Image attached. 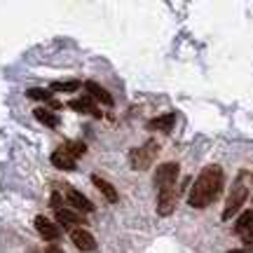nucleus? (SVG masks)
I'll return each instance as SVG.
<instances>
[{
    "label": "nucleus",
    "mask_w": 253,
    "mask_h": 253,
    "mask_svg": "<svg viewBox=\"0 0 253 253\" xmlns=\"http://www.w3.org/2000/svg\"><path fill=\"white\" fill-rule=\"evenodd\" d=\"M220 190H223V169L218 164H209L202 169L199 178L190 190V207L204 209L209 204H213L220 195Z\"/></svg>",
    "instance_id": "f257e3e1"
},
{
    "label": "nucleus",
    "mask_w": 253,
    "mask_h": 253,
    "mask_svg": "<svg viewBox=\"0 0 253 253\" xmlns=\"http://www.w3.org/2000/svg\"><path fill=\"white\" fill-rule=\"evenodd\" d=\"M246 197H249V190H246V185L242 183V178H239V181H235V185H232V190H230V195H227V199H225V209H223V220H230V218H235L237 211L244 207Z\"/></svg>",
    "instance_id": "f03ea898"
},
{
    "label": "nucleus",
    "mask_w": 253,
    "mask_h": 253,
    "mask_svg": "<svg viewBox=\"0 0 253 253\" xmlns=\"http://www.w3.org/2000/svg\"><path fill=\"white\" fill-rule=\"evenodd\" d=\"M157 150H160V145L155 143V141H148L143 148H134L131 153H129V162H131V169L136 171H145L150 164L155 162V157H157Z\"/></svg>",
    "instance_id": "7ed1b4c3"
},
{
    "label": "nucleus",
    "mask_w": 253,
    "mask_h": 253,
    "mask_svg": "<svg viewBox=\"0 0 253 253\" xmlns=\"http://www.w3.org/2000/svg\"><path fill=\"white\" fill-rule=\"evenodd\" d=\"M178 181V164L176 162H164L157 167L155 171V183L160 190H167V188H173Z\"/></svg>",
    "instance_id": "20e7f679"
},
{
    "label": "nucleus",
    "mask_w": 253,
    "mask_h": 253,
    "mask_svg": "<svg viewBox=\"0 0 253 253\" xmlns=\"http://www.w3.org/2000/svg\"><path fill=\"white\" fill-rule=\"evenodd\" d=\"M181 195V190L176 188H167V190H160V199H157V213L160 216H169L173 209H176V199Z\"/></svg>",
    "instance_id": "39448f33"
},
{
    "label": "nucleus",
    "mask_w": 253,
    "mask_h": 253,
    "mask_svg": "<svg viewBox=\"0 0 253 253\" xmlns=\"http://www.w3.org/2000/svg\"><path fill=\"white\" fill-rule=\"evenodd\" d=\"M71 239H73V244L78 246L80 251H94L96 249V239H94V235L91 232H87V230H73V235H71Z\"/></svg>",
    "instance_id": "423d86ee"
},
{
    "label": "nucleus",
    "mask_w": 253,
    "mask_h": 253,
    "mask_svg": "<svg viewBox=\"0 0 253 253\" xmlns=\"http://www.w3.org/2000/svg\"><path fill=\"white\" fill-rule=\"evenodd\" d=\"M36 230L45 237L47 242H54L56 237H59V227H56L54 223H52L49 218H45V216H38L36 218Z\"/></svg>",
    "instance_id": "0eeeda50"
},
{
    "label": "nucleus",
    "mask_w": 253,
    "mask_h": 253,
    "mask_svg": "<svg viewBox=\"0 0 253 253\" xmlns=\"http://www.w3.org/2000/svg\"><path fill=\"white\" fill-rule=\"evenodd\" d=\"M66 199H68V202H71L75 209H80V211H94V204H91L89 199L82 195L80 190L68 188V190H66Z\"/></svg>",
    "instance_id": "6e6552de"
},
{
    "label": "nucleus",
    "mask_w": 253,
    "mask_h": 253,
    "mask_svg": "<svg viewBox=\"0 0 253 253\" xmlns=\"http://www.w3.org/2000/svg\"><path fill=\"white\" fill-rule=\"evenodd\" d=\"M52 164L56 169H61V171H73L75 169V157H71L63 148H59V150L52 153Z\"/></svg>",
    "instance_id": "1a4fd4ad"
},
{
    "label": "nucleus",
    "mask_w": 253,
    "mask_h": 253,
    "mask_svg": "<svg viewBox=\"0 0 253 253\" xmlns=\"http://www.w3.org/2000/svg\"><path fill=\"white\" fill-rule=\"evenodd\" d=\"M91 181H94V185L99 188V192H101V195H103V197H106V199H108V202H113V204H115V202H118V199H120L118 190L113 188V185H110L108 181H103L101 176H91Z\"/></svg>",
    "instance_id": "9d476101"
},
{
    "label": "nucleus",
    "mask_w": 253,
    "mask_h": 253,
    "mask_svg": "<svg viewBox=\"0 0 253 253\" xmlns=\"http://www.w3.org/2000/svg\"><path fill=\"white\" fill-rule=\"evenodd\" d=\"M84 87H87V91H89V94H91V96H94L96 101H101L103 106H113V96H110V94L103 89L101 84H96V82L89 80V82H84Z\"/></svg>",
    "instance_id": "9b49d317"
},
{
    "label": "nucleus",
    "mask_w": 253,
    "mask_h": 253,
    "mask_svg": "<svg viewBox=\"0 0 253 253\" xmlns=\"http://www.w3.org/2000/svg\"><path fill=\"white\" fill-rule=\"evenodd\" d=\"M173 122H176V115H173V113H169V115H162V118L150 120L148 129H150V131H160V129H162V131H171Z\"/></svg>",
    "instance_id": "f8f14e48"
},
{
    "label": "nucleus",
    "mask_w": 253,
    "mask_h": 253,
    "mask_svg": "<svg viewBox=\"0 0 253 253\" xmlns=\"http://www.w3.org/2000/svg\"><path fill=\"white\" fill-rule=\"evenodd\" d=\"M68 106H71V108H75L78 113H89L91 118H101V110L94 108L91 99H87V96H84V99H78V101H71Z\"/></svg>",
    "instance_id": "ddd939ff"
},
{
    "label": "nucleus",
    "mask_w": 253,
    "mask_h": 253,
    "mask_svg": "<svg viewBox=\"0 0 253 253\" xmlns=\"http://www.w3.org/2000/svg\"><path fill=\"white\" fill-rule=\"evenodd\" d=\"M253 225V211H244L242 216L237 218L235 223V232L237 235H249V230H251Z\"/></svg>",
    "instance_id": "4468645a"
},
{
    "label": "nucleus",
    "mask_w": 253,
    "mask_h": 253,
    "mask_svg": "<svg viewBox=\"0 0 253 253\" xmlns=\"http://www.w3.org/2000/svg\"><path fill=\"white\" fill-rule=\"evenodd\" d=\"M56 218L61 220V225H68V227L78 225V223L84 220V218H80L78 213H73V211H68V209H59V211H56Z\"/></svg>",
    "instance_id": "2eb2a0df"
},
{
    "label": "nucleus",
    "mask_w": 253,
    "mask_h": 253,
    "mask_svg": "<svg viewBox=\"0 0 253 253\" xmlns=\"http://www.w3.org/2000/svg\"><path fill=\"white\" fill-rule=\"evenodd\" d=\"M33 115H36V120H40V122H42V125H47V126H56V125H59V118H56L54 113H49L47 108H36V113H33Z\"/></svg>",
    "instance_id": "dca6fc26"
},
{
    "label": "nucleus",
    "mask_w": 253,
    "mask_h": 253,
    "mask_svg": "<svg viewBox=\"0 0 253 253\" xmlns=\"http://www.w3.org/2000/svg\"><path fill=\"white\" fill-rule=\"evenodd\" d=\"M63 150H66V153L71 155V157H75V160H78L80 155H84V150H87V145H84V143H78V141H68V143L63 145Z\"/></svg>",
    "instance_id": "f3484780"
},
{
    "label": "nucleus",
    "mask_w": 253,
    "mask_h": 253,
    "mask_svg": "<svg viewBox=\"0 0 253 253\" xmlns=\"http://www.w3.org/2000/svg\"><path fill=\"white\" fill-rule=\"evenodd\" d=\"M78 87H80L78 80H66V82H54V84H52L54 91H75Z\"/></svg>",
    "instance_id": "a211bd4d"
},
{
    "label": "nucleus",
    "mask_w": 253,
    "mask_h": 253,
    "mask_svg": "<svg viewBox=\"0 0 253 253\" xmlns=\"http://www.w3.org/2000/svg\"><path fill=\"white\" fill-rule=\"evenodd\" d=\"M26 96L28 99H36V101H49L52 99V91H47V89H28Z\"/></svg>",
    "instance_id": "6ab92c4d"
},
{
    "label": "nucleus",
    "mask_w": 253,
    "mask_h": 253,
    "mask_svg": "<svg viewBox=\"0 0 253 253\" xmlns=\"http://www.w3.org/2000/svg\"><path fill=\"white\" fill-rule=\"evenodd\" d=\"M52 207H54L56 211H59V209H63L61 207V195H59V192H54V195H52Z\"/></svg>",
    "instance_id": "aec40b11"
},
{
    "label": "nucleus",
    "mask_w": 253,
    "mask_h": 253,
    "mask_svg": "<svg viewBox=\"0 0 253 253\" xmlns=\"http://www.w3.org/2000/svg\"><path fill=\"white\" fill-rule=\"evenodd\" d=\"M244 244L249 246V249H253V232H249V235L244 237Z\"/></svg>",
    "instance_id": "412c9836"
},
{
    "label": "nucleus",
    "mask_w": 253,
    "mask_h": 253,
    "mask_svg": "<svg viewBox=\"0 0 253 253\" xmlns=\"http://www.w3.org/2000/svg\"><path fill=\"white\" fill-rule=\"evenodd\" d=\"M47 253H61V249H59V246H49V249H47Z\"/></svg>",
    "instance_id": "4be33fe9"
},
{
    "label": "nucleus",
    "mask_w": 253,
    "mask_h": 253,
    "mask_svg": "<svg viewBox=\"0 0 253 253\" xmlns=\"http://www.w3.org/2000/svg\"><path fill=\"white\" fill-rule=\"evenodd\" d=\"M227 253H246V251H242V249H235V251H227Z\"/></svg>",
    "instance_id": "5701e85b"
}]
</instances>
